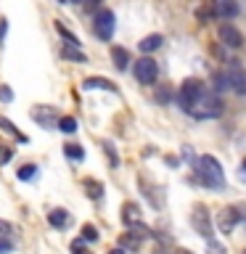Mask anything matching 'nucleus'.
<instances>
[{"mask_svg":"<svg viewBox=\"0 0 246 254\" xmlns=\"http://www.w3.org/2000/svg\"><path fill=\"white\" fill-rule=\"evenodd\" d=\"M206 252H209V254H228L225 246H222L220 241H212V238H209V249H206Z\"/></svg>","mask_w":246,"mask_h":254,"instance_id":"a878e982","label":"nucleus"},{"mask_svg":"<svg viewBox=\"0 0 246 254\" xmlns=\"http://www.w3.org/2000/svg\"><path fill=\"white\" fill-rule=\"evenodd\" d=\"M82 3L87 5V8H90V11H93V8H98L101 3H103V0H82Z\"/></svg>","mask_w":246,"mask_h":254,"instance_id":"473e14b6","label":"nucleus"},{"mask_svg":"<svg viewBox=\"0 0 246 254\" xmlns=\"http://www.w3.org/2000/svg\"><path fill=\"white\" fill-rule=\"evenodd\" d=\"M61 56H63V59H69V61H87V56H85L82 51H79L77 45H71V43H66V45H63Z\"/></svg>","mask_w":246,"mask_h":254,"instance_id":"dca6fc26","label":"nucleus"},{"mask_svg":"<svg viewBox=\"0 0 246 254\" xmlns=\"http://www.w3.org/2000/svg\"><path fill=\"white\" fill-rule=\"evenodd\" d=\"M156 77H159V66H156L154 59L146 56V59H140L138 64H135V79H138L140 85H154Z\"/></svg>","mask_w":246,"mask_h":254,"instance_id":"20e7f679","label":"nucleus"},{"mask_svg":"<svg viewBox=\"0 0 246 254\" xmlns=\"http://www.w3.org/2000/svg\"><path fill=\"white\" fill-rule=\"evenodd\" d=\"M220 40L228 48H241L244 45V35L233 27V24H222V27H220Z\"/></svg>","mask_w":246,"mask_h":254,"instance_id":"1a4fd4ad","label":"nucleus"},{"mask_svg":"<svg viewBox=\"0 0 246 254\" xmlns=\"http://www.w3.org/2000/svg\"><path fill=\"white\" fill-rule=\"evenodd\" d=\"M11 156H13V148H8V146H0V164L11 162Z\"/></svg>","mask_w":246,"mask_h":254,"instance_id":"bb28decb","label":"nucleus"},{"mask_svg":"<svg viewBox=\"0 0 246 254\" xmlns=\"http://www.w3.org/2000/svg\"><path fill=\"white\" fill-rule=\"evenodd\" d=\"M85 188H87V196H90V198H98V196H101V183L85 180Z\"/></svg>","mask_w":246,"mask_h":254,"instance_id":"b1692460","label":"nucleus"},{"mask_svg":"<svg viewBox=\"0 0 246 254\" xmlns=\"http://www.w3.org/2000/svg\"><path fill=\"white\" fill-rule=\"evenodd\" d=\"M214 16H220V19H233V16H238V5L233 0H214Z\"/></svg>","mask_w":246,"mask_h":254,"instance_id":"9d476101","label":"nucleus"},{"mask_svg":"<svg viewBox=\"0 0 246 254\" xmlns=\"http://www.w3.org/2000/svg\"><path fill=\"white\" fill-rule=\"evenodd\" d=\"M5 238H11V225L5 220H0V241H5Z\"/></svg>","mask_w":246,"mask_h":254,"instance_id":"cd10ccee","label":"nucleus"},{"mask_svg":"<svg viewBox=\"0 0 246 254\" xmlns=\"http://www.w3.org/2000/svg\"><path fill=\"white\" fill-rule=\"evenodd\" d=\"M71 252H74V254H90V252H87L85 246H82V241H79V238H77L74 244H71Z\"/></svg>","mask_w":246,"mask_h":254,"instance_id":"c85d7f7f","label":"nucleus"},{"mask_svg":"<svg viewBox=\"0 0 246 254\" xmlns=\"http://www.w3.org/2000/svg\"><path fill=\"white\" fill-rule=\"evenodd\" d=\"M5 32H8V21L0 19V45H3V40H5Z\"/></svg>","mask_w":246,"mask_h":254,"instance_id":"7c9ffc66","label":"nucleus"},{"mask_svg":"<svg viewBox=\"0 0 246 254\" xmlns=\"http://www.w3.org/2000/svg\"><path fill=\"white\" fill-rule=\"evenodd\" d=\"M122 220H124L127 228L135 225V222H140V206L132 204V201H127V204H124V212H122Z\"/></svg>","mask_w":246,"mask_h":254,"instance_id":"ddd939ff","label":"nucleus"},{"mask_svg":"<svg viewBox=\"0 0 246 254\" xmlns=\"http://www.w3.org/2000/svg\"><path fill=\"white\" fill-rule=\"evenodd\" d=\"M32 117H35L37 122H43V127H48V130L53 127V111L48 109V106H37V109H32Z\"/></svg>","mask_w":246,"mask_h":254,"instance_id":"4468645a","label":"nucleus"},{"mask_svg":"<svg viewBox=\"0 0 246 254\" xmlns=\"http://www.w3.org/2000/svg\"><path fill=\"white\" fill-rule=\"evenodd\" d=\"M188 114L193 117V119H214V117L222 114V101L214 93H206L204 90L201 98H198L193 106L188 109Z\"/></svg>","mask_w":246,"mask_h":254,"instance_id":"f03ea898","label":"nucleus"},{"mask_svg":"<svg viewBox=\"0 0 246 254\" xmlns=\"http://www.w3.org/2000/svg\"><path fill=\"white\" fill-rule=\"evenodd\" d=\"M82 238L85 241H95V238H98V230H95L93 225H85L82 228Z\"/></svg>","mask_w":246,"mask_h":254,"instance_id":"393cba45","label":"nucleus"},{"mask_svg":"<svg viewBox=\"0 0 246 254\" xmlns=\"http://www.w3.org/2000/svg\"><path fill=\"white\" fill-rule=\"evenodd\" d=\"M225 77H228L230 90L238 93V95H246V71L241 69V64H238V61H230Z\"/></svg>","mask_w":246,"mask_h":254,"instance_id":"423d86ee","label":"nucleus"},{"mask_svg":"<svg viewBox=\"0 0 246 254\" xmlns=\"http://www.w3.org/2000/svg\"><path fill=\"white\" fill-rule=\"evenodd\" d=\"M11 252V238H5V241H0V254H8Z\"/></svg>","mask_w":246,"mask_h":254,"instance_id":"2f4dec72","label":"nucleus"},{"mask_svg":"<svg viewBox=\"0 0 246 254\" xmlns=\"http://www.w3.org/2000/svg\"><path fill=\"white\" fill-rule=\"evenodd\" d=\"M130 233H132V236H138L140 241H143V238H148V236H151V230L143 225V222H135V225H130Z\"/></svg>","mask_w":246,"mask_h":254,"instance_id":"412c9836","label":"nucleus"},{"mask_svg":"<svg viewBox=\"0 0 246 254\" xmlns=\"http://www.w3.org/2000/svg\"><path fill=\"white\" fill-rule=\"evenodd\" d=\"M162 43H164L162 35H148V37H143L138 45H140V53H154V51L162 48Z\"/></svg>","mask_w":246,"mask_h":254,"instance_id":"f8f14e48","label":"nucleus"},{"mask_svg":"<svg viewBox=\"0 0 246 254\" xmlns=\"http://www.w3.org/2000/svg\"><path fill=\"white\" fill-rule=\"evenodd\" d=\"M71 3H82V0H71Z\"/></svg>","mask_w":246,"mask_h":254,"instance_id":"c9c22d12","label":"nucleus"},{"mask_svg":"<svg viewBox=\"0 0 246 254\" xmlns=\"http://www.w3.org/2000/svg\"><path fill=\"white\" fill-rule=\"evenodd\" d=\"M0 127L8 132V135H13L16 140H21V143H27V135H21L19 130H16V125L11 122V119H5V117H0Z\"/></svg>","mask_w":246,"mask_h":254,"instance_id":"f3484780","label":"nucleus"},{"mask_svg":"<svg viewBox=\"0 0 246 254\" xmlns=\"http://www.w3.org/2000/svg\"><path fill=\"white\" fill-rule=\"evenodd\" d=\"M196 175H198V180H201L204 186H209V188H225V172H222V164L214 156H209V154L198 156Z\"/></svg>","mask_w":246,"mask_h":254,"instance_id":"f257e3e1","label":"nucleus"},{"mask_svg":"<svg viewBox=\"0 0 246 254\" xmlns=\"http://www.w3.org/2000/svg\"><path fill=\"white\" fill-rule=\"evenodd\" d=\"M77 119L74 117H61L59 119V130H63V132H77Z\"/></svg>","mask_w":246,"mask_h":254,"instance_id":"aec40b11","label":"nucleus"},{"mask_svg":"<svg viewBox=\"0 0 246 254\" xmlns=\"http://www.w3.org/2000/svg\"><path fill=\"white\" fill-rule=\"evenodd\" d=\"M85 87H87V90H95V87H101V90L117 93V85L111 82V79H106V77H87V79H85Z\"/></svg>","mask_w":246,"mask_h":254,"instance_id":"9b49d317","label":"nucleus"},{"mask_svg":"<svg viewBox=\"0 0 246 254\" xmlns=\"http://www.w3.org/2000/svg\"><path fill=\"white\" fill-rule=\"evenodd\" d=\"M63 151H66L69 159H77V162H82V159H85V151H82V146H79V143H66V146H63Z\"/></svg>","mask_w":246,"mask_h":254,"instance_id":"a211bd4d","label":"nucleus"},{"mask_svg":"<svg viewBox=\"0 0 246 254\" xmlns=\"http://www.w3.org/2000/svg\"><path fill=\"white\" fill-rule=\"evenodd\" d=\"M178 254H190V252H188V249H180V252H178Z\"/></svg>","mask_w":246,"mask_h":254,"instance_id":"f704fd0d","label":"nucleus"},{"mask_svg":"<svg viewBox=\"0 0 246 254\" xmlns=\"http://www.w3.org/2000/svg\"><path fill=\"white\" fill-rule=\"evenodd\" d=\"M48 222L56 225V228H63V225H66V212H63V209H53L51 214H48Z\"/></svg>","mask_w":246,"mask_h":254,"instance_id":"6ab92c4d","label":"nucleus"},{"mask_svg":"<svg viewBox=\"0 0 246 254\" xmlns=\"http://www.w3.org/2000/svg\"><path fill=\"white\" fill-rule=\"evenodd\" d=\"M109 254H124V249H122V246H119V249H111Z\"/></svg>","mask_w":246,"mask_h":254,"instance_id":"72a5a7b5","label":"nucleus"},{"mask_svg":"<svg viewBox=\"0 0 246 254\" xmlns=\"http://www.w3.org/2000/svg\"><path fill=\"white\" fill-rule=\"evenodd\" d=\"M190 225L196 228V233H201L206 238H212V220H209V212H206V206H193V212H190Z\"/></svg>","mask_w":246,"mask_h":254,"instance_id":"0eeeda50","label":"nucleus"},{"mask_svg":"<svg viewBox=\"0 0 246 254\" xmlns=\"http://www.w3.org/2000/svg\"><path fill=\"white\" fill-rule=\"evenodd\" d=\"M0 101H13V93L5 85H0Z\"/></svg>","mask_w":246,"mask_h":254,"instance_id":"c756f323","label":"nucleus"},{"mask_svg":"<svg viewBox=\"0 0 246 254\" xmlns=\"http://www.w3.org/2000/svg\"><path fill=\"white\" fill-rule=\"evenodd\" d=\"M244 170H246V159H244Z\"/></svg>","mask_w":246,"mask_h":254,"instance_id":"4c0bfd02","label":"nucleus"},{"mask_svg":"<svg viewBox=\"0 0 246 254\" xmlns=\"http://www.w3.org/2000/svg\"><path fill=\"white\" fill-rule=\"evenodd\" d=\"M35 175H37V167H35V164H24L21 170H19V178H21V180H32Z\"/></svg>","mask_w":246,"mask_h":254,"instance_id":"5701e85b","label":"nucleus"},{"mask_svg":"<svg viewBox=\"0 0 246 254\" xmlns=\"http://www.w3.org/2000/svg\"><path fill=\"white\" fill-rule=\"evenodd\" d=\"M201 95H204V82H198V79L190 77V79H185V82L180 85L178 101H180V106L188 111V109L193 106V103H196L198 98H201Z\"/></svg>","mask_w":246,"mask_h":254,"instance_id":"7ed1b4c3","label":"nucleus"},{"mask_svg":"<svg viewBox=\"0 0 246 254\" xmlns=\"http://www.w3.org/2000/svg\"><path fill=\"white\" fill-rule=\"evenodd\" d=\"M238 206H225L220 214H217V228H220V233H233V228L238 225Z\"/></svg>","mask_w":246,"mask_h":254,"instance_id":"6e6552de","label":"nucleus"},{"mask_svg":"<svg viewBox=\"0 0 246 254\" xmlns=\"http://www.w3.org/2000/svg\"><path fill=\"white\" fill-rule=\"evenodd\" d=\"M111 61H114V66L122 71V69H127V64H130V53H127L124 48H111Z\"/></svg>","mask_w":246,"mask_h":254,"instance_id":"2eb2a0df","label":"nucleus"},{"mask_svg":"<svg viewBox=\"0 0 246 254\" xmlns=\"http://www.w3.org/2000/svg\"><path fill=\"white\" fill-rule=\"evenodd\" d=\"M59 3H69V0H59Z\"/></svg>","mask_w":246,"mask_h":254,"instance_id":"e433bc0d","label":"nucleus"},{"mask_svg":"<svg viewBox=\"0 0 246 254\" xmlns=\"http://www.w3.org/2000/svg\"><path fill=\"white\" fill-rule=\"evenodd\" d=\"M56 29H59V35H61L63 40H66V43H71V45H79V40H77L74 35H71V32H69L66 27H63V24H59V21H56Z\"/></svg>","mask_w":246,"mask_h":254,"instance_id":"4be33fe9","label":"nucleus"},{"mask_svg":"<svg viewBox=\"0 0 246 254\" xmlns=\"http://www.w3.org/2000/svg\"><path fill=\"white\" fill-rule=\"evenodd\" d=\"M114 11H109V8H101L98 13H95V35L101 40H111L114 37Z\"/></svg>","mask_w":246,"mask_h":254,"instance_id":"39448f33","label":"nucleus"}]
</instances>
